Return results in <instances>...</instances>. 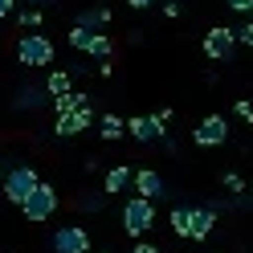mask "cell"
<instances>
[{"label": "cell", "instance_id": "1", "mask_svg": "<svg viewBox=\"0 0 253 253\" xmlns=\"http://www.w3.org/2000/svg\"><path fill=\"white\" fill-rule=\"evenodd\" d=\"M155 229V200H143V196H131L123 204V233L126 237H143Z\"/></svg>", "mask_w": 253, "mask_h": 253}, {"label": "cell", "instance_id": "2", "mask_svg": "<svg viewBox=\"0 0 253 253\" xmlns=\"http://www.w3.org/2000/svg\"><path fill=\"white\" fill-rule=\"evenodd\" d=\"M21 212H25V220H29V225H45V220H49V216L57 212V188L41 180V184L33 188V192L25 196Z\"/></svg>", "mask_w": 253, "mask_h": 253}, {"label": "cell", "instance_id": "3", "mask_svg": "<svg viewBox=\"0 0 253 253\" xmlns=\"http://www.w3.org/2000/svg\"><path fill=\"white\" fill-rule=\"evenodd\" d=\"M53 41L45 37V33H25L21 41H17V61L21 66H29V70H45L53 61Z\"/></svg>", "mask_w": 253, "mask_h": 253}, {"label": "cell", "instance_id": "4", "mask_svg": "<svg viewBox=\"0 0 253 253\" xmlns=\"http://www.w3.org/2000/svg\"><path fill=\"white\" fill-rule=\"evenodd\" d=\"M37 184H41L37 168H29V164H17V168H8V171H4V200L21 209V204H25V196L33 192Z\"/></svg>", "mask_w": 253, "mask_h": 253}, {"label": "cell", "instance_id": "5", "mask_svg": "<svg viewBox=\"0 0 253 253\" xmlns=\"http://www.w3.org/2000/svg\"><path fill=\"white\" fill-rule=\"evenodd\" d=\"M53 253H90V233L82 225H57L49 237Z\"/></svg>", "mask_w": 253, "mask_h": 253}, {"label": "cell", "instance_id": "6", "mask_svg": "<svg viewBox=\"0 0 253 253\" xmlns=\"http://www.w3.org/2000/svg\"><path fill=\"white\" fill-rule=\"evenodd\" d=\"M126 135L139 139V143H155V139L168 135V123L160 115H135V119H126Z\"/></svg>", "mask_w": 253, "mask_h": 253}, {"label": "cell", "instance_id": "7", "mask_svg": "<svg viewBox=\"0 0 253 253\" xmlns=\"http://www.w3.org/2000/svg\"><path fill=\"white\" fill-rule=\"evenodd\" d=\"M192 139L200 147H220L229 139V123H225V115H209V119H200L196 126H192Z\"/></svg>", "mask_w": 253, "mask_h": 253}, {"label": "cell", "instance_id": "8", "mask_svg": "<svg viewBox=\"0 0 253 253\" xmlns=\"http://www.w3.org/2000/svg\"><path fill=\"white\" fill-rule=\"evenodd\" d=\"M233 49H237V33H233V29L216 25V29H209V33H204V53H209L212 61H229Z\"/></svg>", "mask_w": 253, "mask_h": 253}, {"label": "cell", "instance_id": "9", "mask_svg": "<svg viewBox=\"0 0 253 253\" xmlns=\"http://www.w3.org/2000/svg\"><path fill=\"white\" fill-rule=\"evenodd\" d=\"M131 188H135V192L143 196V200H155V196H164V176H160L155 168H139Z\"/></svg>", "mask_w": 253, "mask_h": 253}, {"label": "cell", "instance_id": "10", "mask_svg": "<svg viewBox=\"0 0 253 253\" xmlns=\"http://www.w3.org/2000/svg\"><path fill=\"white\" fill-rule=\"evenodd\" d=\"M212 225H216V212L212 209H188V237H192V241L212 237Z\"/></svg>", "mask_w": 253, "mask_h": 253}, {"label": "cell", "instance_id": "11", "mask_svg": "<svg viewBox=\"0 0 253 253\" xmlns=\"http://www.w3.org/2000/svg\"><path fill=\"white\" fill-rule=\"evenodd\" d=\"M45 94H49L45 86L25 82V86L17 90V98H12V106H17V110H25V115H29V110H41V106H45Z\"/></svg>", "mask_w": 253, "mask_h": 253}, {"label": "cell", "instance_id": "12", "mask_svg": "<svg viewBox=\"0 0 253 253\" xmlns=\"http://www.w3.org/2000/svg\"><path fill=\"white\" fill-rule=\"evenodd\" d=\"M131 184H135V171L126 168V164H119V168H110V171H106V180H102V192H106V196H115V192H126Z\"/></svg>", "mask_w": 253, "mask_h": 253}, {"label": "cell", "instance_id": "13", "mask_svg": "<svg viewBox=\"0 0 253 253\" xmlns=\"http://www.w3.org/2000/svg\"><path fill=\"white\" fill-rule=\"evenodd\" d=\"M110 17H115V12H110L106 4H94V8H86V12H78V21H74V25L90 29V33H98L102 25H110Z\"/></svg>", "mask_w": 253, "mask_h": 253}, {"label": "cell", "instance_id": "14", "mask_svg": "<svg viewBox=\"0 0 253 253\" xmlns=\"http://www.w3.org/2000/svg\"><path fill=\"white\" fill-rule=\"evenodd\" d=\"M82 106H90V98H86V94H78V90L57 94V98H53V110H57V115H74V110H82Z\"/></svg>", "mask_w": 253, "mask_h": 253}, {"label": "cell", "instance_id": "15", "mask_svg": "<svg viewBox=\"0 0 253 253\" xmlns=\"http://www.w3.org/2000/svg\"><path fill=\"white\" fill-rule=\"evenodd\" d=\"M94 126H98L102 139H123V135H126V119H119V115H102Z\"/></svg>", "mask_w": 253, "mask_h": 253}, {"label": "cell", "instance_id": "16", "mask_svg": "<svg viewBox=\"0 0 253 253\" xmlns=\"http://www.w3.org/2000/svg\"><path fill=\"white\" fill-rule=\"evenodd\" d=\"M45 90H49V98H57V94H70V90H74L70 70H53L49 78H45Z\"/></svg>", "mask_w": 253, "mask_h": 253}, {"label": "cell", "instance_id": "17", "mask_svg": "<svg viewBox=\"0 0 253 253\" xmlns=\"http://www.w3.org/2000/svg\"><path fill=\"white\" fill-rule=\"evenodd\" d=\"M86 53H90V57H98V61H106L110 53H115V41H110L106 33H94L90 45H86Z\"/></svg>", "mask_w": 253, "mask_h": 253}, {"label": "cell", "instance_id": "18", "mask_svg": "<svg viewBox=\"0 0 253 253\" xmlns=\"http://www.w3.org/2000/svg\"><path fill=\"white\" fill-rule=\"evenodd\" d=\"M17 21H21V29L37 33V29H41V21H45V12H41L37 4H29V8H21V12H17Z\"/></svg>", "mask_w": 253, "mask_h": 253}, {"label": "cell", "instance_id": "19", "mask_svg": "<svg viewBox=\"0 0 253 253\" xmlns=\"http://www.w3.org/2000/svg\"><path fill=\"white\" fill-rule=\"evenodd\" d=\"M171 233H176V237H188V209H171Z\"/></svg>", "mask_w": 253, "mask_h": 253}, {"label": "cell", "instance_id": "20", "mask_svg": "<svg viewBox=\"0 0 253 253\" xmlns=\"http://www.w3.org/2000/svg\"><path fill=\"white\" fill-rule=\"evenodd\" d=\"M90 37H94V33H90V29H82V25H74V29H70V45H74V49H82V53H86Z\"/></svg>", "mask_w": 253, "mask_h": 253}, {"label": "cell", "instance_id": "21", "mask_svg": "<svg viewBox=\"0 0 253 253\" xmlns=\"http://www.w3.org/2000/svg\"><path fill=\"white\" fill-rule=\"evenodd\" d=\"M102 204H106V192L102 196H78V209H86V212H98Z\"/></svg>", "mask_w": 253, "mask_h": 253}, {"label": "cell", "instance_id": "22", "mask_svg": "<svg viewBox=\"0 0 253 253\" xmlns=\"http://www.w3.org/2000/svg\"><path fill=\"white\" fill-rule=\"evenodd\" d=\"M233 33H237V45H249L253 49V21H245L241 29H233Z\"/></svg>", "mask_w": 253, "mask_h": 253}, {"label": "cell", "instance_id": "23", "mask_svg": "<svg viewBox=\"0 0 253 253\" xmlns=\"http://www.w3.org/2000/svg\"><path fill=\"white\" fill-rule=\"evenodd\" d=\"M233 110H237V119H245V123L253 126V102H249V98H237V106H233Z\"/></svg>", "mask_w": 253, "mask_h": 253}, {"label": "cell", "instance_id": "24", "mask_svg": "<svg viewBox=\"0 0 253 253\" xmlns=\"http://www.w3.org/2000/svg\"><path fill=\"white\" fill-rule=\"evenodd\" d=\"M225 188L229 192H245V180L237 176V171H225Z\"/></svg>", "mask_w": 253, "mask_h": 253}, {"label": "cell", "instance_id": "25", "mask_svg": "<svg viewBox=\"0 0 253 253\" xmlns=\"http://www.w3.org/2000/svg\"><path fill=\"white\" fill-rule=\"evenodd\" d=\"M131 253H160V249H155L151 241H135V249H131Z\"/></svg>", "mask_w": 253, "mask_h": 253}, {"label": "cell", "instance_id": "26", "mask_svg": "<svg viewBox=\"0 0 253 253\" xmlns=\"http://www.w3.org/2000/svg\"><path fill=\"white\" fill-rule=\"evenodd\" d=\"M164 17H171V21L180 17V4H176V0H168V4H164Z\"/></svg>", "mask_w": 253, "mask_h": 253}, {"label": "cell", "instance_id": "27", "mask_svg": "<svg viewBox=\"0 0 253 253\" xmlns=\"http://www.w3.org/2000/svg\"><path fill=\"white\" fill-rule=\"evenodd\" d=\"M229 8H237V12H249V8H253V0H229Z\"/></svg>", "mask_w": 253, "mask_h": 253}, {"label": "cell", "instance_id": "28", "mask_svg": "<svg viewBox=\"0 0 253 253\" xmlns=\"http://www.w3.org/2000/svg\"><path fill=\"white\" fill-rule=\"evenodd\" d=\"M12 8H17V0H0V17H8Z\"/></svg>", "mask_w": 253, "mask_h": 253}, {"label": "cell", "instance_id": "29", "mask_svg": "<svg viewBox=\"0 0 253 253\" xmlns=\"http://www.w3.org/2000/svg\"><path fill=\"white\" fill-rule=\"evenodd\" d=\"M126 4H131V8H151L155 0H126Z\"/></svg>", "mask_w": 253, "mask_h": 253}, {"label": "cell", "instance_id": "30", "mask_svg": "<svg viewBox=\"0 0 253 253\" xmlns=\"http://www.w3.org/2000/svg\"><path fill=\"white\" fill-rule=\"evenodd\" d=\"M102 253H106V249H102Z\"/></svg>", "mask_w": 253, "mask_h": 253}]
</instances>
